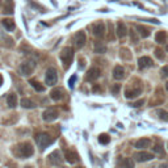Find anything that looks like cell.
Segmentation results:
<instances>
[{
	"mask_svg": "<svg viewBox=\"0 0 168 168\" xmlns=\"http://www.w3.org/2000/svg\"><path fill=\"white\" fill-rule=\"evenodd\" d=\"M13 154L20 159H25V158H29L33 155L34 148L29 142H23V143H19L13 148Z\"/></svg>",
	"mask_w": 168,
	"mask_h": 168,
	"instance_id": "1",
	"label": "cell"
},
{
	"mask_svg": "<svg viewBox=\"0 0 168 168\" xmlns=\"http://www.w3.org/2000/svg\"><path fill=\"white\" fill-rule=\"evenodd\" d=\"M59 58H60L62 62H63L64 68H68L70 66H71V63H72V59H74V49L71 46L64 47L63 50L60 51Z\"/></svg>",
	"mask_w": 168,
	"mask_h": 168,
	"instance_id": "2",
	"label": "cell"
},
{
	"mask_svg": "<svg viewBox=\"0 0 168 168\" xmlns=\"http://www.w3.org/2000/svg\"><path fill=\"white\" fill-rule=\"evenodd\" d=\"M36 142H37V144H38L39 150H45L47 146L53 144L54 139H53L49 134H46V133H41V134L36 135Z\"/></svg>",
	"mask_w": 168,
	"mask_h": 168,
	"instance_id": "3",
	"label": "cell"
},
{
	"mask_svg": "<svg viewBox=\"0 0 168 168\" xmlns=\"http://www.w3.org/2000/svg\"><path fill=\"white\" fill-rule=\"evenodd\" d=\"M142 92V84H131V86L126 87L125 89V97L126 99H134Z\"/></svg>",
	"mask_w": 168,
	"mask_h": 168,
	"instance_id": "4",
	"label": "cell"
},
{
	"mask_svg": "<svg viewBox=\"0 0 168 168\" xmlns=\"http://www.w3.org/2000/svg\"><path fill=\"white\" fill-rule=\"evenodd\" d=\"M45 82L47 86H55L57 82H58V74H57V70L54 67H49L46 70V75H45Z\"/></svg>",
	"mask_w": 168,
	"mask_h": 168,
	"instance_id": "5",
	"label": "cell"
},
{
	"mask_svg": "<svg viewBox=\"0 0 168 168\" xmlns=\"http://www.w3.org/2000/svg\"><path fill=\"white\" fill-rule=\"evenodd\" d=\"M58 116H59V113L54 107H49L47 109L43 110V113H42V118H43V121H46V122L55 121L57 118H58Z\"/></svg>",
	"mask_w": 168,
	"mask_h": 168,
	"instance_id": "6",
	"label": "cell"
},
{
	"mask_svg": "<svg viewBox=\"0 0 168 168\" xmlns=\"http://www.w3.org/2000/svg\"><path fill=\"white\" fill-rule=\"evenodd\" d=\"M34 68H36V60L29 59V60H26V62H24V63L21 64L20 72L23 75H30L34 71Z\"/></svg>",
	"mask_w": 168,
	"mask_h": 168,
	"instance_id": "7",
	"label": "cell"
},
{
	"mask_svg": "<svg viewBox=\"0 0 168 168\" xmlns=\"http://www.w3.org/2000/svg\"><path fill=\"white\" fill-rule=\"evenodd\" d=\"M101 75V70L99 67H91L86 74V80L87 82H93L96 79H99Z\"/></svg>",
	"mask_w": 168,
	"mask_h": 168,
	"instance_id": "8",
	"label": "cell"
},
{
	"mask_svg": "<svg viewBox=\"0 0 168 168\" xmlns=\"http://www.w3.org/2000/svg\"><path fill=\"white\" fill-rule=\"evenodd\" d=\"M74 42H75V46H76L78 49H82L84 45H86V42H87L86 33H84L83 30L78 32L76 34H75V37H74Z\"/></svg>",
	"mask_w": 168,
	"mask_h": 168,
	"instance_id": "9",
	"label": "cell"
},
{
	"mask_svg": "<svg viewBox=\"0 0 168 168\" xmlns=\"http://www.w3.org/2000/svg\"><path fill=\"white\" fill-rule=\"evenodd\" d=\"M92 32H93V34L97 38H103L105 36V24L103 23V21L96 23L93 25V28H92Z\"/></svg>",
	"mask_w": 168,
	"mask_h": 168,
	"instance_id": "10",
	"label": "cell"
},
{
	"mask_svg": "<svg viewBox=\"0 0 168 168\" xmlns=\"http://www.w3.org/2000/svg\"><path fill=\"white\" fill-rule=\"evenodd\" d=\"M134 159L137 162H148L154 159V154L147 152V151H139L134 154Z\"/></svg>",
	"mask_w": 168,
	"mask_h": 168,
	"instance_id": "11",
	"label": "cell"
},
{
	"mask_svg": "<svg viewBox=\"0 0 168 168\" xmlns=\"http://www.w3.org/2000/svg\"><path fill=\"white\" fill-rule=\"evenodd\" d=\"M49 162H50L51 164H54V166L60 164V163L63 162V159H62V155H60V151H58V150L53 151L50 155H49Z\"/></svg>",
	"mask_w": 168,
	"mask_h": 168,
	"instance_id": "12",
	"label": "cell"
},
{
	"mask_svg": "<svg viewBox=\"0 0 168 168\" xmlns=\"http://www.w3.org/2000/svg\"><path fill=\"white\" fill-rule=\"evenodd\" d=\"M64 159H66V162L70 163V164H75V163L78 162L79 156L74 150H66L64 151Z\"/></svg>",
	"mask_w": 168,
	"mask_h": 168,
	"instance_id": "13",
	"label": "cell"
},
{
	"mask_svg": "<svg viewBox=\"0 0 168 168\" xmlns=\"http://www.w3.org/2000/svg\"><path fill=\"white\" fill-rule=\"evenodd\" d=\"M160 88H158L156 89V93L154 95V97L151 100H150V105L151 107H156V105H159V104H162L163 101H164V96H163L162 93H160Z\"/></svg>",
	"mask_w": 168,
	"mask_h": 168,
	"instance_id": "14",
	"label": "cell"
},
{
	"mask_svg": "<svg viewBox=\"0 0 168 168\" xmlns=\"http://www.w3.org/2000/svg\"><path fill=\"white\" fill-rule=\"evenodd\" d=\"M152 66V59L150 58V57L144 55V57H141V58L138 59V67L141 70L143 68H147V67H151Z\"/></svg>",
	"mask_w": 168,
	"mask_h": 168,
	"instance_id": "15",
	"label": "cell"
},
{
	"mask_svg": "<svg viewBox=\"0 0 168 168\" xmlns=\"http://www.w3.org/2000/svg\"><path fill=\"white\" fill-rule=\"evenodd\" d=\"M50 97L54 101H60L64 97V92L62 88H54V89L50 92Z\"/></svg>",
	"mask_w": 168,
	"mask_h": 168,
	"instance_id": "16",
	"label": "cell"
},
{
	"mask_svg": "<svg viewBox=\"0 0 168 168\" xmlns=\"http://www.w3.org/2000/svg\"><path fill=\"white\" fill-rule=\"evenodd\" d=\"M116 33H117V37L120 38H123L127 34V28L125 23H122V21H120V23H117V29H116Z\"/></svg>",
	"mask_w": 168,
	"mask_h": 168,
	"instance_id": "17",
	"label": "cell"
},
{
	"mask_svg": "<svg viewBox=\"0 0 168 168\" xmlns=\"http://www.w3.org/2000/svg\"><path fill=\"white\" fill-rule=\"evenodd\" d=\"M123 76H125V70H123L122 66H116V67L113 68V78L117 79V80H121V79H123Z\"/></svg>",
	"mask_w": 168,
	"mask_h": 168,
	"instance_id": "18",
	"label": "cell"
},
{
	"mask_svg": "<svg viewBox=\"0 0 168 168\" xmlns=\"http://www.w3.org/2000/svg\"><path fill=\"white\" fill-rule=\"evenodd\" d=\"M150 144H151V141L148 138H141L135 142V148H139V150H143V148H147L150 147Z\"/></svg>",
	"mask_w": 168,
	"mask_h": 168,
	"instance_id": "19",
	"label": "cell"
},
{
	"mask_svg": "<svg viewBox=\"0 0 168 168\" xmlns=\"http://www.w3.org/2000/svg\"><path fill=\"white\" fill-rule=\"evenodd\" d=\"M2 24H3L4 28L8 30V32H13V30H15V28H16L15 21H13L12 19H3V20H2Z\"/></svg>",
	"mask_w": 168,
	"mask_h": 168,
	"instance_id": "20",
	"label": "cell"
},
{
	"mask_svg": "<svg viewBox=\"0 0 168 168\" xmlns=\"http://www.w3.org/2000/svg\"><path fill=\"white\" fill-rule=\"evenodd\" d=\"M135 29L138 30V34H139V36L142 37V38H147L150 34H151V33H150V30L146 28V26H143V25H137Z\"/></svg>",
	"mask_w": 168,
	"mask_h": 168,
	"instance_id": "21",
	"label": "cell"
},
{
	"mask_svg": "<svg viewBox=\"0 0 168 168\" xmlns=\"http://www.w3.org/2000/svg\"><path fill=\"white\" fill-rule=\"evenodd\" d=\"M95 53L96 54H104L105 51H107V46H105L104 42H95Z\"/></svg>",
	"mask_w": 168,
	"mask_h": 168,
	"instance_id": "22",
	"label": "cell"
},
{
	"mask_svg": "<svg viewBox=\"0 0 168 168\" xmlns=\"http://www.w3.org/2000/svg\"><path fill=\"white\" fill-rule=\"evenodd\" d=\"M7 104H8V107H9V108H16V105H17V95H15V93L8 95Z\"/></svg>",
	"mask_w": 168,
	"mask_h": 168,
	"instance_id": "23",
	"label": "cell"
},
{
	"mask_svg": "<svg viewBox=\"0 0 168 168\" xmlns=\"http://www.w3.org/2000/svg\"><path fill=\"white\" fill-rule=\"evenodd\" d=\"M29 84H30V86H32L37 92H43V91H45V86H42V84L39 83V82H37L36 79H30Z\"/></svg>",
	"mask_w": 168,
	"mask_h": 168,
	"instance_id": "24",
	"label": "cell"
},
{
	"mask_svg": "<svg viewBox=\"0 0 168 168\" xmlns=\"http://www.w3.org/2000/svg\"><path fill=\"white\" fill-rule=\"evenodd\" d=\"M167 41V33L160 30V32H158L155 34V42L156 43H166Z\"/></svg>",
	"mask_w": 168,
	"mask_h": 168,
	"instance_id": "25",
	"label": "cell"
},
{
	"mask_svg": "<svg viewBox=\"0 0 168 168\" xmlns=\"http://www.w3.org/2000/svg\"><path fill=\"white\" fill-rule=\"evenodd\" d=\"M21 107L25 108V109H33V108H36V104H34L30 99H26V97H24V99L21 100Z\"/></svg>",
	"mask_w": 168,
	"mask_h": 168,
	"instance_id": "26",
	"label": "cell"
},
{
	"mask_svg": "<svg viewBox=\"0 0 168 168\" xmlns=\"http://www.w3.org/2000/svg\"><path fill=\"white\" fill-rule=\"evenodd\" d=\"M120 163H121L122 168H134V162H133V159H130V158H123Z\"/></svg>",
	"mask_w": 168,
	"mask_h": 168,
	"instance_id": "27",
	"label": "cell"
},
{
	"mask_svg": "<svg viewBox=\"0 0 168 168\" xmlns=\"http://www.w3.org/2000/svg\"><path fill=\"white\" fill-rule=\"evenodd\" d=\"M3 13H4V15H12V13H13V3H12V0H7V2H5Z\"/></svg>",
	"mask_w": 168,
	"mask_h": 168,
	"instance_id": "28",
	"label": "cell"
},
{
	"mask_svg": "<svg viewBox=\"0 0 168 168\" xmlns=\"http://www.w3.org/2000/svg\"><path fill=\"white\" fill-rule=\"evenodd\" d=\"M99 142L101 144H108L110 142V137L108 134H100L99 135Z\"/></svg>",
	"mask_w": 168,
	"mask_h": 168,
	"instance_id": "29",
	"label": "cell"
},
{
	"mask_svg": "<svg viewBox=\"0 0 168 168\" xmlns=\"http://www.w3.org/2000/svg\"><path fill=\"white\" fill-rule=\"evenodd\" d=\"M158 116H159V118H160V120L168 121V112H166V110L159 109V110H158Z\"/></svg>",
	"mask_w": 168,
	"mask_h": 168,
	"instance_id": "30",
	"label": "cell"
},
{
	"mask_svg": "<svg viewBox=\"0 0 168 168\" xmlns=\"http://www.w3.org/2000/svg\"><path fill=\"white\" fill-rule=\"evenodd\" d=\"M130 39H131V42H134V43H137L138 42V39H139L134 30H130Z\"/></svg>",
	"mask_w": 168,
	"mask_h": 168,
	"instance_id": "31",
	"label": "cell"
},
{
	"mask_svg": "<svg viewBox=\"0 0 168 168\" xmlns=\"http://www.w3.org/2000/svg\"><path fill=\"white\" fill-rule=\"evenodd\" d=\"M120 89H121V84H114V86H113L112 88H110V91H112V93H113V95H117Z\"/></svg>",
	"mask_w": 168,
	"mask_h": 168,
	"instance_id": "32",
	"label": "cell"
},
{
	"mask_svg": "<svg viewBox=\"0 0 168 168\" xmlns=\"http://www.w3.org/2000/svg\"><path fill=\"white\" fill-rule=\"evenodd\" d=\"M155 57L158 59H163L164 58V54H163V51L160 50V49H155Z\"/></svg>",
	"mask_w": 168,
	"mask_h": 168,
	"instance_id": "33",
	"label": "cell"
},
{
	"mask_svg": "<svg viewBox=\"0 0 168 168\" xmlns=\"http://www.w3.org/2000/svg\"><path fill=\"white\" fill-rule=\"evenodd\" d=\"M160 74H162V78H168V66H164V67H162Z\"/></svg>",
	"mask_w": 168,
	"mask_h": 168,
	"instance_id": "34",
	"label": "cell"
},
{
	"mask_svg": "<svg viewBox=\"0 0 168 168\" xmlns=\"http://www.w3.org/2000/svg\"><path fill=\"white\" fill-rule=\"evenodd\" d=\"M75 80H76V75H72V76L68 79V86H70V88H74V83H75Z\"/></svg>",
	"mask_w": 168,
	"mask_h": 168,
	"instance_id": "35",
	"label": "cell"
},
{
	"mask_svg": "<svg viewBox=\"0 0 168 168\" xmlns=\"http://www.w3.org/2000/svg\"><path fill=\"white\" fill-rule=\"evenodd\" d=\"M143 104H144V100L142 99V100H138V101H135V103H133V104H131V107L138 108V107H141V105H143Z\"/></svg>",
	"mask_w": 168,
	"mask_h": 168,
	"instance_id": "36",
	"label": "cell"
},
{
	"mask_svg": "<svg viewBox=\"0 0 168 168\" xmlns=\"http://www.w3.org/2000/svg\"><path fill=\"white\" fill-rule=\"evenodd\" d=\"M109 29H110V33H109V39H112V41H114V34H113V25L109 24Z\"/></svg>",
	"mask_w": 168,
	"mask_h": 168,
	"instance_id": "37",
	"label": "cell"
},
{
	"mask_svg": "<svg viewBox=\"0 0 168 168\" xmlns=\"http://www.w3.org/2000/svg\"><path fill=\"white\" fill-rule=\"evenodd\" d=\"M152 150H154V151H155V152H159V154H163V147H162V146H160V144H156V146H155V147H154Z\"/></svg>",
	"mask_w": 168,
	"mask_h": 168,
	"instance_id": "38",
	"label": "cell"
},
{
	"mask_svg": "<svg viewBox=\"0 0 168 168\" xmlns=\"http://www.w3.org/2000/svg\"><path fill=\"white\" fill-rule=\"evenodd\" d=\"M3 82H4V79H3V76H2V74H0V87H2Z\"/></svg>",
	"mask_w": 168,
	"mask_h": 168,
	"instance_id": "39",
	"label": "cell"
},
{
	"mask_svg": "<svg viewBox=\"0 0 168 168\" xmlns=\"http://www.w3.org/2000/svg\"><path fill=\"white\" fill-rule=\"evenodd\" d=\"M159 168H168V164H162V166L159 167Z\"/></svg>",
	"mask_w": 168,
	"mask_h": 168,
	"instance_id": "40",
	"label": "cell"
},
{
	"mask_svg": "<svg viewBox=\"0 0 168 168\" xmlns=\"http://www.w3.org/2000/svg\"><path fill=\"white\" fill-rule=\"evenodd\" d=\"M166 89H167V91H168V82H167V83H166Z\"/></svg>",
	"mask_w": 168,
	"mask_h": 168,
	"instance_id": "41",
	"label": "cell"
}]
</instances>
